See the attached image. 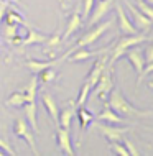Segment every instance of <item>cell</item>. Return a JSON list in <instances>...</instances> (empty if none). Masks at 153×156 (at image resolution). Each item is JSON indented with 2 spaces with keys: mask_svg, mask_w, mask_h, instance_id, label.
Instances as JSON below:
<instances>
[{
  "mask_svg": "<svg viewBox=\"0 0 153 156\" xmlns=\"http://www.w3.org/2000/svg\"><path fill=\"white\" fill-rule=\"evenodd\" d=\"M0 156H3V151L2 150H0Z\"/></svg>",
  "mask_w": 153,
  "mask_h": 156,
  "instance_id": "obj_41",
  "label": "cell"
},
{
  "mask_svg": "<svg viewBox=\"0 0 153 156\" xmlns=\"http://www.w3.org/2000/svg\"><path fill=\"white\" fill-rule=\"evenodd\" d=\"M5 2H18V0H5Z\"/></svg>",
  "mask_w": 153,
  "mask_h": 156,
  "instance_id": "obj_40",
  "label": "cell"
},
{
  "mask_svg": "<svg viewBox=\"0 0 153 156\" xmlns=\"http://www.w3.org/2000/svg\"><path fill=\"white\" fill-rule=\"evenodd\" d=\"M0 150L3 151V153H7V154H10V156H15L16 154V151L10 146V143L5 141L3 138H0Z\"/></svg>",
  "mask_w": 153,
  "mask_h": 156,
  "instance_id": "obj_32",
  "label": "cell"
},
{
  "mask_svg": "<svg viewBox=\"0 0 153 156\" xmlns=\"http://www.w3.org/2000/svg\"><path fill=\"white\" fill-rule=\"evenodd\" d=\"M64 58H67V54H64L63 58H59V59H51V61H36V59H28L27 62H25V66L30 69V73H33V74H38V73H41L43 69H46V67H53V66H56L58 62H61Z\"/></svg>",
  "mask_w": 153,
  "mask_h": 156,
  "instance_id": "obj_14",
  "label": "cell"
},
{
  "mask_svg": "<svg viewBox=\"0 0 153 156\" xmlns=\"http://www.w3.org/2000/svg\"><path fill=\"white\" fill-rule=\"evenodd\" d=\"M148 40V36L145 33H135V35H124L120 40L115 43L114 46V51H112V56H110V61H109V66L112 67L114 64L117 62V59H120L124 56V53L127 51L132 46H137V44H142Z\"/></svg>",
  "mask_w": 153,
  "mask_h": 156,
  "instance_id": "obj_2",
  "label": "cell"
},
{
  "mask_svg": "<svg viewBox=\"0 0 153 156\" xmlns=\"http://www.w3.org/2000/svg\"><path fill=\"white\" fill-rule=\"evenodd\" d=\"M112 5H114V0H96L94 7H92V10H91V15H89V22H87L89 28L94 27L96 23H99L110 12Z\"/></svg>",
  "mask_w": 153,
  "mask_h": 156,
  "instance_id": "obj_8",
  "label": "cell"
},
{
  "mask_svg": "<svg viewBox=\"0 0 153 156\" xmlns=\"http://www.w3.org/2000/svg\"><path fill=\"white\" fill-rule=\"evenodd\" d=\"M48 35H43V33L33 30V28L28 27V31H27V36L22 38V43L20 46H31V44H43L46 41Z\"/></svg>",
  "mask_w": 153,
  "mask_h": 156,
  "instance_id": "obj_19",
  "label": "cell"
},
{
  "mask_svg": "<svg viewBox=\"0 0 153 156\" xmlns=\"http://www.w3.org/2000/svg\"><path fill=\"white\" fill-rule=\"evenodd\" d=\"M94 3H96V0H82V20H86L89 18V15H91V10H92V7H94Z\"/></svg>",
  "mask_w": 153,
  "mask_h": 156,
  "instance_id": "obj_31",
  "label": "cell"
},
{
  "mask_svg": "<svg viewBox=\"0 0 153 156\" xmlns=\"http://www.w3.org/2000/svg\"><path fill=\"white\" fill-rule=\"evenodd\" d=\"M124 145H125L127 151H129V156H140V151L135 148V145H133V143H132L130 140H125Z\"/></svg>",
  "mask_w": 153,
  "mask_h": 156,
  "instance_id": "obj_34",
  "label": "cell"
},
{
  "mask_svg": "<svg viewBox=\"0 0 153 156\" xmlns=\"http://www.w3.org/2000/svg\"><path fill=\"white\" fill-rule=\"evenodd\" d=\"M104 53H109V46H105L104 49H99V51H87L86 48H79L73 51L67 56V61L69 62H79V61H86V59H91V58H97Z\"/></svg>",
  "mask_w": 153,
  "mask_h": 156,
  "instance_id": "obj_13",
  "label": "cell"
},
{
  "mask_svg": "<svg viewBox=\"0 0 153 156\" xmlns=\"http://www.w3.org/2000/svg\"><path fill=\"white\" fill-rule=\"evenodd\" d=\"M8 8V2H5V0H2L0 2V25H2L3 22V16H5V10Z\"/></svg>",
  "mask_w": 153,
  "mask_h": 156,
  "instance_id": "obj_36",
  "label": "cell"
},
{
  "mask_svg": "<svg viewBox=\"0 0 153 156\" xmlns=\"http://www.w3.org/2000/svg\"><path fill=\"white\" fill-rule=\"evenodd\" d=\"M107 64H109V56H107V53H104V54H100V56H97L96 62L92 64L91 73H89L87 79H86L91 87H94V86H96V82L99 81L100 74L104 73V69L107 67Z\"/></svg>",
  "mask_w": 153,
  "mask_h": 156,
  "instance_id": "obj_10",
  "label": "cell"
},
{
  "mask_svg": "<svg viewBox=\"0 0 153 156\" xmlns=\"http://www.w3.org/2000/svg\"><path fill=\"white\" fill-rule=\"evenodd\" d=\"M151 73H153V61H151V62H148V64H145V67H143V71L138 74V79H137V82L140 84V82L143 81V79L147 77L148 74H151Z\"/></svg>",
  "mask_w": 153,
  "mask_h": 156,
  "instance_id": "obj_33",
  "label": "cell"
},
{
  "mask_svg": "<svg viewBox=\"0 0 153 156\" xmlns=\"http://www.w3.org/2000/svg\"><path fill=\"white\" fill-rule=\"evenodd\" d=\"M112 25H114V20H112V18H109L107 22H102V23H99V25L96 23L94 27L89 28V31H86V35L81 36L79 40L76 41V46H74L73 49H69L66 54L69 56L71 53L76 51V49H79V48H87V46H91V44H96V41L99 40V38L104 35V33L107 31L109 28L112 27Z\"/></svg>",
  "mask_w": 153,
  "mask_h": 156,
  "instance_id": "obj_3",
  "label": "cell"
},
{
  "mask_svg": "<svg viewBox=\"0 0 153 156\" xmlns=\"http://www.w3.org/2000/svg\"><path fill=\"white\" fill-rule=\"evenodd\" d=\"M5 104L8 105V107H23L25 104H27V97H25V94L22 90H16L13 92V94H10V97L5 100Z\"/></svg>",
  "mask_w": 153,
  "mask_h": 156,
  "instance_id": "obj_25",
  "label": "cell"
},
{
  "mask_svg": "<svg viewBox=\"0 0 153 156\" xmlns=\"http://www.w3.org/2000/svg\"><path fill=\"white\" fill-rule=\"evenodd\" d=\"M91 89L92 87L89 86L87 81L82 84V87H81V90H79V95H78V99H76V107H82V105L87 102V97L91 94Z\"/></svg>",
  "mask_w": 153,
  "mask_h": 156,
  "instance_id": "obj_27",
  "label": "cell"
},
{
  "mask_svg": "<svg viewBox=\"0 0 153 156\" xmlns=\"http://www.w3.org/2000/svg\"><path fill=\"white\" fill-rule=\"evenodd\" d=\"M143 58H145V64H148V62H151V61H153V43H150V44L147 46Z\"/></svg>",
  "mask_w": 153,
  "mask_h": 156,
  "instance_id": "obj_35",
  "label": "cell"
},
{
  "mask_svg": "<svg viewBox=\"0 0 153 156\" xmlns=\"http://www.w3.org/2000/svg\"><path fill=\"white\" fill-rule=\"evenodd\" d=\"M125 5H127V8H129V13H130V16H132L130 22L133 23V27L137 28L138 31H142V33L150 31L151 28H153L151 20L148 18V16L143 15L142 12H140L138 8L133 5V3H130V2H129V0H125Z\"/></svg>",
  "mask_w": 153,
  "mask_h": 156,
  "instance_id": "obj_6",
  "label": "cell"
},
{
  "mask_svg": "<svg viewBox=\"0 0 153 156\" xmlns=\"http://www.w3.org/2000/svg\"><path fill=\"white\" fill-rule=\"evenodd\" d=\"M3 40L7 41V43H10L13 38L18 36V25H10V23H3Z\"/></svg>",
  "mask_w": 153,
  "mask_h": 156,
  "instance_id": "obj_26",
  "label": "cell"
},
{
  "mask_svg": "<svg viewBox=\"0 0 153 156\" xmlns=\"http://www.w3.org/2000/svg\"><path fill=\"white\" fill-rule=\"evenodd\" d=\"M61 41H63V36H61V33H59V30H56V33H53L51 36L46 38V41H45V46L46 48H58L59 44H61Z\"/></svg>",
  "mask_w": 153,
  "mask_h": 156,
  "instance_id": "obj_28",
  "label": "cell"
},
{
  "mask_svg": "<svg viewBox=\"0 0 153 156\" xmlns=\"http://www.w3.org/2000/svg\"><path fill=\"white\" fill-rule=\"evenodd\" d=\"M76 102H69V105H66L61 112H59V119L58 123L63 128H71V122H73L74 115H76Z\"/></svg>",
  "mask_w": 153,
  "mask_h": 156,
  "instance_id": "obj_16",
  "label": "cell"
},
{
  "mask_svg": "<svg viewBox=\"0 0 153 156\" xmlns=\"http://www.w3.org/2000/svg\"><path fill=\"white\" fill-rule=\"evenodd\" d=\"M38 79H36V74L31 77V81H30L27 86L22 89V92L25 94L27 97V102H33V100H36V94H38Z\"/></svg>",
  "mask_w": 153,
  "mask_h": 156,
  "instance_id": "obj_22",
  "label": "cell"
},
{
  "mask_svg": "<svg viewBox=\"0 0 153 156\" xmlns=\"http://www.w3.org/2000/svg\"><path fill=\"white\" fill-rule=\"evenodd\" d=\"M0 2H2V0H0Z\"/></svg>",
  "mask_w": 153,
  "mask_h": 156,
  "instance_id": "obj_42",
  "label": "cell"
},
{
  "mask_svg": "<svg viewBox=\"0 0 153 156\" xmlns=\"http://www.w3.org/2000/svg\"><path fill=\"white\" fill-rule=\"evenodd\" d=\"M109 145H110L112 153H115L118 156H129V151H127L125 145L122 141H109Z\"/></svg>",
  "mask_w": 153,
  "mask_h": 156,
  "instance_id": "obj_30",
  "label": "cell"
},
{
  "mask_svg": "<svg viewBox=\"0 0 153 156\" xmlns=\"http://www.w3.org/2000/svg\"><path fill=\"white\" fill-rule=\"evenodd\" d=\"M94 120L97 122H104V123H125V120L122 119L118 113H115L112 108L105 104V108L102 110L97 117H94Z\"/></svg>",
  "mask_w": 153,
  "mask_h": 156,
  "instance_id": "obj_18",
  "label": "cell"
},
{
  "mask_svg": "<svg viewBox=\"0 0 153 156\" xmlns=\"http://www.w3.org/2000/svg\"><path fill=\"white\" fill-rule=\"evenodd\" d=\"M13 133H15V136L23 138V140L28 143V146H30V150H31L33 154H36V156L40 154L38 150H36L35 135L30 132V125H28V122L25 119H15V122H13Z\"/></svg>",
  "mask_w": 153,
  "mask_h": 156,
  "instance_id": "obj_5",
  "label": "cell"
},
{
  "mask_svg": "<svg viewBox=\"0 0 153 156\" xmlns=\"http://www.w3.org/2000/svg\"><path fill=\"white\" fill-rule=\"evenodd\" d=\"M115 13H117V22H118V30H120L122 35H135V33H140L133 27V23L130 22V18L127 16L125 10L122 8L120 3L115 5Z\"/></svg>",
  "mask_w": 153,
  "mask_h": 156,
  "instance_id": "obj_12",
  "label": "cell"
},
{
  "mask_svg": "<svg viewBox=\"0 0 153 156\" xmlns=\"http://www.w3.org/2000/svg\"><path fill=\"white\" fill-rule=\"evenodd\" d=\"M97 130H99L100 135L107 141H122L125 135L130 132L129 126H115V125H112V123H110V125L109 123H104V122L97 123Z\"/></svg>",
  "mask_w": 153,
  "mask_h": 156,
  "instance_id": "obj_7",
  "label": "cell"
},
{
  "mask_svg": "<svg viewBox=\"0 0 153 156\" xmlns=\"http://www.w3.org/2000/svg\"><path fill=\"white\" fill-rule=\"evenodd\" d=\"M82 23H84V20H82V16H81V13L78 10L74 12V13H71L69 15V20H67V27H66V31L63 33V40H67L71 35H74L78 30H81L82 28Z\"/></svg>",
  "mask_w": 153,
  "mask_h": 156,
  "instance_id": "obj_15",
  "label": "cell"
},
{
  "mask_svg": "<svg viewBox=\"0 0 153 156\" xmlns=\"http://www.w3.org/2000/svg\"><path fill=\"white\" fill-rule=\"evenodd\" d=\"M124 56L130 61L132 67L135 69V73H137V74H140V73L143 71V67H145V58H143L142 48H140L138 44L129 48V49H127V51L124 53Z\"/></svg>",
  "mask_w": 153,
  "mask_h": 156,
  "instance_id": "obj_11",
  "label": "cell"
},
{
  "mask_svg": "<svg viewBox=\"0 0 153 156\" xmlns=\"http://www.w3.org/2000/svg\"><path fill=\"white\" fill-rule=\"evenodd\" d=\"M41 102H43L46 112H48L49 119L54 122V123H58V119H59V108L56 105V100L53 99L49 94H41Z\"/></svg>",
  "mask_w": 153,
  "mask_h": 156,
  "instance_id": "obj_20",
  "label": "cell"
},
{
  "mask_svg": "<svg viewBox=\"0 0 153 156\" xmlns=\"http://www.w3.org/2000/svg\"><path fill=\"white\" fill-rule=\"evenodd\" d=\"M56 69L53 67H46V69H43L41 73L36 74V79H38V84H51L56 79Z\"/></svg>",
  "mask_w": 153,
  "mask_h": 156,
  "instance_id": "obj_24",
  "label": "cell"
},
{
  "mask_svg": "<svg viewBox=\"0 0 153 156\" xmlns=\"http://www.w3.org/2000/svg\"><path fill=\"white\" fill-rule=\"evenodd\" d=\"M56 141H58V148L61 150L63 154H67V156H74L76 154V151L73 148V143H71L69 128H63V126H59L58 132H56Z\"/></svg>",
  "mask_w": 153,
  "mask_h": 156,
  "instance_id": "obj_9",
  "label": "cell"
},
{
  "mask_svg": "<svg viewBox=\"0 0 153 156\" xmlns=\"http://www.w3.org/2000/svg\"><path fill=\"white\" fill-rule=\"evenodd\" d=\"M115 86L114 82V74H112V67L107 64V67L104 69V73L100 74L99 81L96 82V86L91 89V92L94 94L96 97H99L102 102H107V97L112 90V87Z\"/></svg>",
  "mask_w": 153,
  "mask_h": 156,
  "instance_id": "obj_4",
  "label": "cell"
},
{
  "mask_svg": "<svg viewBox=\"0 0 153 156\" xmlns=\"http://www.w3.org/2000/svg\"><path fill=\"white\" fill-rule=\"evenodd\" d=\"M135 3H137L138 10L142 12L145 16H148V18L151 20V23H153V7L150 5V3H147L145 0H135Z\"/></svg>",
  "mask_w": 153,
  "mask_h": 156,
  "instance_id": "obj_29",
  "label": "cell"
},
{
  "mask_svg": "<svg viewBox=\"0 0 153 156\" xmlns=\"http://www.w3.org/2000/svg\"><path fill=\"white\" fill-rule=\"evenodd\" d=\"M23 108H25V120L30 123L33 132L40 133V126H38V120H36V100L27 102L23 105Z\"/></svg>",
  "mask_w": 153,
  "mask_h": 156,
  "instance_id": "obj_17",
  "label": "cell"
},
{
  "mask_svg": "<svg viewBox=\"0 0 153 156\" xmlns=\"http://www.w3.org/2000/svg\"><path fill=\"white\" fill-rule=\"evenodd\" d=\"M147 3H150V5H153V0H145Z\"/></svg>",
  "mask_w": 153,
  "mask_h": 156,
  "instance_id": "obj_39",
  "label": "cell"
},
{
  "mask_svg": "<svg viewBox=\"0 0 153 156\" xmlns=\"http://www.w3.org/2000/svg\"><path fill=\"white\" fill-rule=\"evenodd\" d=\"M148 87H150V89L153 90V81H148Z\"/></svg>",
  "mask_w": 153,
  "mask_h": 156,
  "instance_id": "obj_38",
  "label": "cell"
},
{
  "mask_svg": "<svg viewBox=\"0 0 153 156\" xmlns=\"http://www.w3.org/2000/svg\"><path fill=\"white\" fill-rule=\"evenodd\" d=\"M76 115H78L81 130H86L87 126L91 125L92 122H94V115H92V113L89 112L87 108H84V105H82V107H78V108H76Z\"/></svg>",
  "mask_w": 153,
  "mask_h": 156,
  "instance_id": "obj_21",
  "label": "cell"
},
{
  "mask_svg": "<svg viewBox=\"0 0 153 156\" xmlns=\"http://www.w3.org/2000/svg\"><path fill=\"white\" fill-rule=\"evenodd\" d=\"M67 2H71V0H61V3H63V8H66V3Z\"/></svg>",
  "mask_w": 153,
  "mask_h": 156,
  "instance_id": "obj_37",
  "label": "cell"
},
{
  "mask_svg": "<svg viewBox=\"0 0 153 156\" xmlns=\"http://www.w3.org/2000/svg\"><path fill=\"white\" fill-rule=\"evenodd\" d=\"M3 22L5 23H10V25H23V27H27L28 28V23L25 22V18L22 15L18 13V12H15V10H5V16H3Z\"/></svg>",
  "mask_w": 153,
  "mask_h": 156,
  "instance_id": "obj_23",
  "label": "cell"
},
{
  "mask_svg": "<svg viewBox=\"0 0 153 156\" xmlns=\"http://www.w3.org/2000/svg\"><path fill=\"white\" fill-rule=\"evenodd\" d=\"M105 104H107L115 113H118L122 119H143V117H151L153 115V112L142 110V108H137L135 105H132L129 100H127V97L124 95V92L115 86L112 87V90H110Z\"/></svg>",
  "mask_w": 153,
  "mask_h": 156,
  "instance_id": "obj_1",
  "label": "cell"
}]
</instances>
